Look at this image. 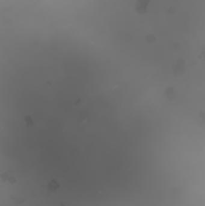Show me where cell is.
<instances>
[{"instance_id":"cell-1","label":"cell","mask_w":205,"mask_h":206,"mask_svg":"<svg viewBox=\"0 0 205 206\" xmlns=\"http://www.w3.org/2000/svg\"><path fill=\"white\" fill-rule=\"evenodd\" d=\"M58 188V183L55 181H51V182L49 183V189L54 191L56 190Z\"/></svg>"},{"instance_id":"cell-2","label":"cell","mask_w":205,"mask_h":206,"mask_svg":"<svg viewBox=\"0 0 205 206\" xmlns=\"http://www.w3.org/2000/svg\"><path fill=\"white\" fill-rule=\"evenodd\" d=\"M61 206H66V205H61Z\"/></svg>"}]
</instances>
